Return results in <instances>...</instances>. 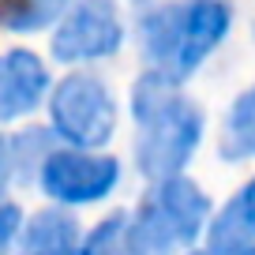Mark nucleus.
Segmentation results:
<instances>
[{
    "label": "nucleus",
    "mask_w": 255,
    "mask_h": 255,
    "mask_svg": "<svg viewBox=\"0 0 255 255\" xmlns=\"http://www.w3.org/2000/svg\"><path fill=\"white\" fill-rule=\"evenodd\" d=\"M135 120V165L146 180L184 173L203 139V109L158 72H143L131 87Z\"/></svg>",
    "instance_id": "nucleus-1"
},
{
    "label": "nucleus",
    "mask_w": 255,
    "mask_h": 255,
    "mask_svg": "<svg viewBox=\"0 0 255 255\" xmlns=\"http://www.w3.org/2000/svg\"><path fill=\"white\" fill-rule=\"evenodd\" d=\"M233 26L229 0H161L139 15V53L146 72L184 83L203 68Z\"/></svg>",
    "instance_id": "nucleus-2"
},
{
    "label": "nucleus",
    "mask_w": 255,
    "mask_h": 255,
    "mask_svg": "<svg viewBox=\"0 0 255 255\" xmlns=\"http://www.w3.org/2000/svg\"><path fill=\"white\" fill-rule=\"evenodd\" d=\"M210 222V195L188 176L154 180L135 214H128L131 255H180Z\"/></svg>",
    "instance_id": "nucleus-3"
},
{
    "label": "nucleus",
    "mask_w": 255,
    "mask_h": 255,
    "mask_svg": "<svg viewBox=\"0 0 255 255\" xmlns=\"http://www.w3.org/2000/svg\"><path fill=\"white\" fill-rule=\"evenodd\" d=\"M49 131L75 150H102L117 131V98L105 79L72 72L49 90Z\"/></svg>",
    "instance_id": "nucleus-4"
},
{
    "label": "nucleus",
    "mask_w": 255,
    "mask_h": 255,
    "mask_svg": "<svg viewBox=\"0 0 255 255\" xmlns=\"http://www.w3.org/2000/svg\"><path fill=\"white\" fill-rule=\"evenodd\" d=\"M38 188L56 207H90L113 195L120 184V161L113 154L53 146L38 165Z\"/></svg>",
    "instance_id": "nucleus-5"
},
{
    "label": "nucleus",
    "mask_w": 255,
    "mask_h": 255,
    "mask_svg": "<svg viewBox=\"0 0 255 255\" xmlns=\"http://www.w3.org/2000/svg\"><path fill=\"white\" fill-rule=\"evenodd\" d=\"M120 45H124V11L117 0H75L49 38V56L56 64H90L117 56Z\"/></svg>",
    "instance_id": "nucleus-6"
},
{
    "label": "nucleus",
    "mask_w": 255,
    "mask_h": 255,
    "mask_svg": "<svg viewBox=\"0 0 255 255\" xmlns=\"http://www.w3.org/2000/svg\"><path fill=\"white\" fill-rule=\"evenodd\" d=\"M49 68L34 49L0 53V124L26 120L49 94Z\"/></svg>",
    "instance_id": "nucleus-7"
},
{
    "label": "nucleus",
    "mask_w": 255,
    "mask_h": 255,
    "mask_svg": "<svg viewBox=\"0 0 255 255\" xmlns=\"http://www.w3.org/2000/svg\"><path fill=\"white\" fill-rule=\"evenodd\" d=\"M79 222L64 207H45L34 218H23L19 255H79Z\"/></svg>",
    "instance_id": "nucleus-8"
},
{
    "label": "nucleus",
    "mask_w": 255,
    "mask_h": 255,
    "mask_svg": "<svg viewBox=\"0 0 255 255\" xmlns=\"http://www.w3.org/2000/svg\"><path fill=\"white\" fill-rule=\"evenodd\" d=\"M255 244V176L210 218V255H233L240 248Z\"/></svg>",
    "instance_id": "nucleus-9"
},
{
    "label": "nucleus",
    "mask_w": 255,
    "mask_h": 255,
    "mask_svg": "<svg viewBox=\"0 0 255 255\" xmlns=\"http://www.w3.org/2000/svg\"><path fill=\"white\" fill-rule=\"evenodd\" d=\"M222 161H248L255 158V83L233 98L222 120V143H218Z\"/></svg>",
    "instance_id": "nucleus-10"
},
{
    "label": "nucleus",
    "mask_w": 255,
    "mask_h": 255,
    "mask_svg": "<svg viewBox=\"0 0 255 255\" xmlns=\"http://www.w3.org/2000/svg\"><path fill=\"white\" fill-rule=\"evenodd\" d=\"M75 0H0V26L19 34H34L60 23V15Z\"/></svg>",
    "instance_id": "nucleus-11"
},
{
    "label": "nucleus",
    "mask_w": 255,
    "mask_h": 255,
    "mask_svg": "<svg viewBox=\"0 0 255 255\" xmlns=\"http://www.w3.org/2000/svg\"><path fill=\"white\" fill-rule=\"evenodd\" d=\"M56 135L49 131V128H23L15 139H8L11 146V173L19 176V180H34L38 176V165L45 161V154L53 150Z\"/></svg>",
    "instance_id": "nucleus-12"
},
{
    "label": "nucleus",
    "mask_w": 255,
    "mask_h": 255,
    "mask_svg": "<svg viewBox=\"0 0 255 255\" xmlns=\"http://www.w3.org/2000/svg\"><path fill=\"white\" fill-rule=\"evenodd\" d=\"M79 255H131L124 210H113L109 218H102V222L79 240Z\"/></svg>",
    "instance_id": "nucleus-13"
},
{
    "label": "nucleus",
    "mask_w": 255,
    "mask_h": 255,
    "mask_svg": "<svg viewBox=\"0 0 255 255\" xmlns=\"http://www.w3.org/2000/svg\"><path fill=\"white\" fill-rule=\"evenodd\" d=\"M19 229H23V210L15 203H0V255H8L19 240Z\"/></svg>",
    "instance_id": "nucleus-14"
},
{
    "label": "nucleus",
    "mask_w": 255,
    "mask_h": 255,
    "mask_svg": "<svg viewBox=\"0 0 255 255\" xmlns=\"http://www.w3.org/2000/svg\"><path fill=\"white\" fill-rule=\"evenodd\" d=\"M11 180H15V173H11V146H8V135L0 131V203L8 195Z\"/></svg>",
    "instance_id": "nucleus-15"
},
{
    "label": "nucleus",
    "mask_w": 255,
    "mask_h": 255,
    "mask_svg": "<svg viewBox=\"0 0 255 255\" xmlns=\"http://www.w3.org/2000/svg\"><path fill=\"white\" fill-rule=\"evenodd\" d=\"M233 255H255V244L252 248H240V252H233Z\"/></svg>",
    "instance_id": "nucleus-16"
},
{
    "label": "nucleus",
    "mask_w": 255,
    "mask_h": 255,
    "mask_svg": "<svg viewBox=\"0 0 255 255\" xmlns=\"http://www.w3.org/2000/svg\"><path fill=\"white\" fill-rule=\"evenodd\" d=\"M188 255H210V252H188Z\"/></svg>",
    "instance_id": "nucleus-17"
},
{
    "label": "nucleus",
    "mask_w": 255,
    "mask_h": 255,
    "mask_svg": "<svg viewBox=\"0 0 255 255\" xmlns=\"http://www.w3.org/2000/svg\"><path fill=\"white\" fill-rule=\"evenodd\" d=\"M252 34H255V30H252Z\"/></svg>",
    "instance_id": "nucleus-18"
}]
</instances>
